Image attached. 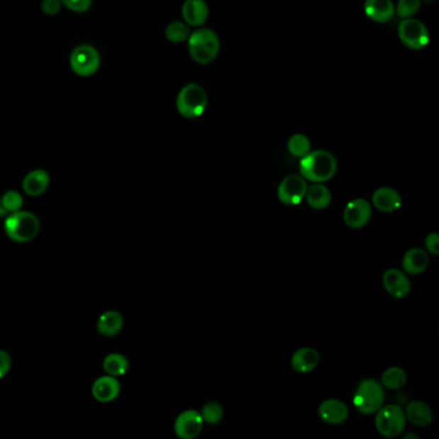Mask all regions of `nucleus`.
Masks as SVG:
<instances>
[{"mask_svg":"<svg viewBox=\"0 0 439 439\" xmlns=\"http://www.w3.org/2000/svg\"><path fill=\"white\" fill-rule=\"evenodd\" d=\"M338 170V161L333 154L325 150L309 152L300 159V175L306 181L323 183L334 178Z\"/></svg>","mask_w":439,"mask_h":439,"instance_id":"obj_1","label":"nucleus"},{"mask_svg":"<svg viewBox=\"0 0 439 439\" xmlns=\"http://www.w3.org/2000/svg\"><path fill=\"white\" fill-rule=\"evenodd\" d=\"M200 413H201L204 423L210 424V426H216V424H219L223 420V406L218 404V402H208V404H204Z\"/></svg>","mask_w":439,"mask_h":439,"instance_id":"obj_28","label":"nucleus"},{"mask_svg":"<svg viewBox=\"0 0 439 439\" xmlns=\"http://www.w3.org/2000/svg\"><path fill=\"white\" fill-rule=\"evenodd\" d=\"M101 63V57L97 49L89 44L79 45L72 50L70 56V66L79 77H91L96 74Z\"/></svg>","mask_w":439,"mask_h":439,"instance_id":"obj_8","label":"nucleus"},{"mask_svg":"<svg viewBox=\"0 0 439 439\" xmlns=\"http://www.w3.org/2000/svg\"><path fill=\"white\" fill-rule=\"evenodd\" d=\"M182 16L189 26L197 28L208 20L209 8L205 0H186L182 6Z\"/></svg>","mask_w":439,"mask_h":439,"instance_id":"obj_17","label":"nucleus"},{"mask_svg":"<svg viewBox=\"0 0 439 439\" xmlns=\"http://www.w3.org/2000/svg\"><path fill=\"white\" fill-rule=\"evenodd\" d=\"M331 192L323 183H313L306 194L307 204L314 210H323L331 204Z\"/></svg>","mask_w":439,"mask_h":439,"instance_id":"obj_23","label":"nucleus"},{"mask_svg":"<svg viewBox=\"0 0 439 439\" xmlns=\"http://www.w3.org/2000/svg\"><path fill=\"white\" fill-rule=\"evenodd\" d=\"M349 410L347 404L336 398H328L318 406V416L330 426H339L347 421Z\"/></svg>","mask_w":439,"mask_h":439,"instance_id":"obj_13","label":"nucleus"},{"mask_svg":"<svg viewBox=\"0 0 439 439\" xmlns=\"http://www.w3.org/2000/svg\"><path fill=\"white\" fill-rule=\"evenodd\" d=\"M23 205V197L18 191H7L4 195L1 196V206L7 213H14L22 209Z\"/></svg>","mask_w":439,"mask_h":439,"instance_id":"obj_29","label":"nucleus"},{"mask_svg":"<svg viewBox=\"0 0 439 439\" xmlns=\"http://www.w3.org/2000/svg\"><path fill=\"white\" fill-rule=\"evenodd\" d=\"M40 222L31 211L18 210L11 213L4 222V232L9 240L18 244H26L38 236Z\"/></svg>","mask_w":439,"mask_h":439,"instance_id":"obj_2","label":"nucleus"},{"mask_svg":"<svg viewBox=\"0 0 439 439\" xmlns=\"http://www.w3.org/2000/svg\"><path fill=\"white\" fill-rule=\"evenodd\" d=\"M406 420H409L412 426L426 428L432 424L433 411L423 401H411L404 410Z\"/></svg>","mask_w":439,"mask_h":439,"instance_id":"obj_21","label":"nucleus"},{"mask_svg":"<svg viewBox=\"0 0 439 439\" xmlns=\"http://www.w3.org/2000/svg\"><path fill=\"white\" fill-rule=\"evenodd\" d=\"M65 7L77 13H84L91 7V0H61Z\"/></svg>","mask_w":439,"mask_h":439,"instance_id":"obj_31","label":"nucleus"},{"mask_svg":"<svg viewBox=\"0 0 439 439\" xmlns=\"http://www.w3.org/2000/svg\"><path fill=\"white\" fill-rule=\"evenodd\" d=\"M402 196L397 189L380 187L372 195V204L382 213H394L402 206Z\"/></svg>","mask_w":439,"mask_h":439,"instance_id":"obj_15","label":"nucleus"},{"mask_svg":"<svg viewBox=\"0 0 439 439\" xmlns=\"http://www.w3.org/2000/svg\"><path fill=\"white\" fill-rule=\"evenodd\" d=\"M406 383H407V374L404 369L397 366L385 369L380 377V384L383 385L384 389L398 391L402 389Z\"/></svg>","mask_w":439,"mask_h":439,"instance_id":"obj_24","label":"nucleus"},{"mask_svg":"<svg viewBox=\"0 0 439 439\" xmlns=\"http://www.w3.org/2000/svg\"><path fill=\"white\" fill-rule=\"evenodd\" d=\"M202 426L201 413L196 410H186L175 418L174 432L181 439H195L202 432Z\"/></svg>","mask_w":439,"mask_h":439,"instance_id":"obj_11","label":"nucleus"},{"mask_svg":"<svg viewBox=\"0 0 439 439\" xmlns=\"http://www.w3.org/2000/svg\"><path fill=\"white\" fill-rule=\"evenodd\" d=\"M320 363V353L311 347L296 349L291 357V367L299 374L312 372Z\"/></svg>","mask_w":439,"mask_h":439,"instance_id":"obj_19","label":"nucleus"},{"mask_svg":"<svg viewBox=\"0 0 439 439\" xmlns=\"http://www.w3.org/2000/svg\"><path fill=\"white\" fill-rule=\"evenodd\" d=\"M62 3L61 0H43L42 11L43 13L47 16H55L61 11Z\"/></svg>","mask_w":439,"mask_h":439,"instance_id":"obj_33","label":"nucleus"},{"mask_svg":"<svg viewBox=\"0 0 439 439\" xmlns=\"http://www.w3.org/2000/svg\"><path fill=\"white\" fill-rule=\"evenodd\" d=\"M12 369V357L6 350L0 349V380L8 375Z\"/></svg>","mask_w":439,"mask_h":439,"instance_id":"obj_32","label":"nucleus"},{"mask_svg":"<svg viewBox=\"0 0 439 439\" xmlns=\"http://www.w3.org/2000/svg\"><path fill=\"white\" fill-rule=\"evenodd\" d=\"M372 208L371 204L365 199H355L345 205L343 211V221L352 230H360L371 219Z\"/></svg>","mask_w":439,"mask_h":439,"instance_id":"obj_10","label":"nucleus"},{"mask_svg":"<svg viewBox=\"0 0 439 439\" xmlns=\"http://www.w3.org/2000/svg\"><path fill=\"white\" fill-rule=\"evenodd\" d=\"M221 48L219 38L210 28H200L189 38V52L196 63L208 65L216 60Z\"/></svg>","mask_w":439,"mask_h":439,"instance_id":"obj_3","label":"nucleus"},{"mask_svg":"<svg viewBox=\"0 0 439 439\" xmlns=\"http://www.w3.org/2000/svg\"><path fill=\"white\" fill-rule=\"evenodd\" d=\"M363 11L371 21L379 23L391 21L396 14V7L391 0H366Z\"/></svg>","mask_w":439,"mask_h":439,"instance_id":"obj_18","label":"nucleus"},{"mask_svg":"<svg viewBox=\"0 0 439 439\" xmlns=\"http://www.w3.org/2000/svg\"><path fill=\"white\" fill-rule=\"evenodd\" d=\"M189 35H191V31H189V25L184 22H172L167 25V30H165L167 40L170 43H175V44L184 42L186 39H189Z\"/></svg>","mask_w":439,"mask_h":439,"instance_id":"obj_27","label":"nucleus"},{"mask_svg":"<svg viewBox=\"0 0 439 439\" xmlns=\"http://www.w3.org/2000/svg\"><path fill=\"white\" fill-rule=\"evenodd\" d=\"M287 150L294 157H304L311 152V142L304 134H294L287 142Z\"/></svg>","mask_w":439,"mask_h":439,"instance_id":"obj_26","label":"nucleus"},{"mask_svg":"<svg viewBox=\"0 0 439 439\" xmlns=\"http://www.w3.org/2000/svg\"><path fill=\"white\" fill-rule=\"evenodd\" d=\"M426 1H432V0H426Z\"/></svg>","mask_w":439,"mask_h":439,"instance_id":"obj_36","label":"nucleus"},{"mask_svg":"<svg viewBox=\"0 0 439 439\" xmlns=\"http://www.w3.org/2000/svg\"><path fill=\"white\" fill-rule=\"evenodd\" d=\"M375 413V428L380 435L385 438H396L404 433L407 420L401 406L383 404Z\"/></svg>","mask_w":439,"mask_h":439,"instance_id":"obj_6","label":"nucleus"},{"mask_svg":"<svg viewBox=\"0 0 439 439\" xmlns=\"http://www.w3.org/2000/svg\"><path fill=\"white\" fill-rule=\"evenodd\" d=\"M429 254L428 251L423 250L420 248H412L410 250L404 252L402 258V267L406 274L418 276L426 272L429 267Z\"/></svg>","mask_w":439,"mask_h":439,"instance_id":"obj_16","label":"nucleus"},{"mask_svg":"<svg viewBox=\"0 0 439 439\" xmlns=\"http://www.w3.org/2000/svg\"><path fill=\"white\" fill-rule=\"evenodd\" d=\"M124 326V317L118 311H107L97 321V330L102 336L111 338L119 334Z\"/></svg>","mask_w":439,"mask_h":439,"instance_id":"obj_22","label":"nucleus"},{"mask_svg":"<svg viewBox=\"0 0 439 439\" xmlns=\"http://www.w3.org/2000/svg\"><path fill=\"white\" fill-rule=\"evenodd\" d=\"M421 6V0H399L396 13L401 18H411L412 16L418 13Z\"/></svg>","mask_w":439,"mask_h":439,"instance_id":"obj_30","label":"nucleus"},{"mask_svg":"<svg viewBox=\"0 0 439 439\" xmlns=\"http://www.w3.org/2000/svg\"><path fill=\"white\" fill-rule=\"evenodd\" d=\"M398 36L406 47L413 50L426 48L430 42V35L426 25L413 18H404L399 22Z\"/></svg>","mask_w":439,"mask_h":439,"instance_id":"obj_7","label":"nucleus"},{"mask_svg":"<svg viewBox=\"0 0 439 439\" xmlns=\"http://www.w3.org/2000/svg\"><path fill=\"white\" fill-rule=\"evenodd\" d=\"M385 291L396 299H404L411 291V282L406 273L397 268H391L383 274Z\"/></svg>","mask_w":439,"mask_h":439,"instance_id":"obj_12","label":"nucleus"},{"mask_svg":"<svg viewBox=\"0 0 439 439\" xmlns=\"http://www.w3.org/2000/svg\"><path fill=\"white\" fill-rule=\"evenodd\" d=\"M119 394L120 383L118 377L105 375L98 377L91 385V396L101 404L112 402L119 397Z\"/></svg>","mask_w":439,"mask_h":439,"instance_id":"obj_14","label":"nucleus"},{"mask_svg":"<svg viewBox=\"0 0 439 439\" xmlns=\"http://www.w3.org/2000/svg\"><path fill=\"white\" fill-rule=\"evenodd\" d=\"M208 96L199 84H187L182 88L177 97V110L186 119L200 118L206 110Z\"/></svg>","mask_w":439,"mask_h":439,"instance_id":"obj_5","label":"nucleus"},{"mask_svg":"<svg viewBox=\"0 0 439 439\" xmlns=\"http://www.w3.org/2000/svg\"><path fill=\"white\" fill-rule=\"evenodd\" d=\"M49 182H50V177H49L48 172L43 169H35L23 178L22 189L26 195L38 197V196H42L48 189Z\"/></svg>","mask_w":439,"mask_h":439,"instance_id":"obj_20","label":"nucleus"},{"mask_svg":"<svg viewBox=\"0 0 439 439\" xmlns=\"http://www.w3.org/2000/svg\"><path fill=\"white\" fill-rule=\"evenodd\" d=\"M404 439H418V435L415 433H409L404 435Z\"/></svg>","mask_w":439,"mask_h":439,"instance_id":"obj_35","label":"nucleus"},{"mask_svg":"<svg viewBox=\"0 0 439 439\" xmlns=\"http://www.w3.org/2000/svg\"><path fill=\"white\" fill-rule=\"evenodd\" d=\"M102 367L105 369L106 375L115 377H123L128 372L129 361L124 355L110 353L105 357Z\"/></svg>","mask_w":439,"mask_h":439,"instance_id":"obj_25","label":"nucleus"},{"mask_svg":"<svg viewBox=\"0 0 439 439\" xmlns=\"http://www.w3.org/2000/svg\"><path fill=\"white\" fill-rule=\"evenodd\" d=\"M385 399L384 387L372 377L361 380L357 385L353 404L363 415H372L382 407Z\"/></svg>","mask_w":439,"mask_h":439,"instance_id":"obj_4","label":"nucleus"},{"mask_svg":"<svg viewBox=\"0 0 439 439\" xmlns=\"http://www.w3.org/2000/svg\"><path fill=\"white\" fill-rule=\"evenodd\" d=\"M426 249L433 255H439V235L437 232L429 233L426 238Z\"/></svg>","mask_w":439,"mask_h":439,"instance_id":"obj_34","label":"nucleus"},{"mask_svg":"<svg viewBox=\"0 0 439 439\" xmlns=\"http://www.w3.org/2000/svg\"><path fill=\"white\" fill-rule=\"evenodd\" d=\"M307 189V181L301 175H287L279 184L277 197L284 205L295 206L306 199Z\"/></svg>","mask_w":439,"mask_h":439,"instance_id":"obj_9","label":"nucleus"}]
</instances>
